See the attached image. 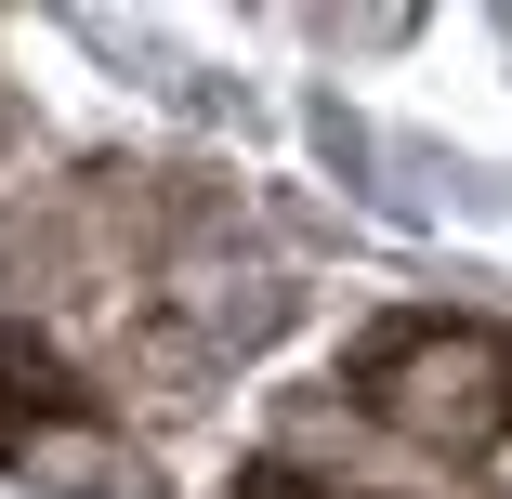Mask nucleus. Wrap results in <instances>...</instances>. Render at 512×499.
Listing matches in <instances>:
<instances>
[{
    "instance_id": "obj_2",
    "label": "nucleus",
    "mask_w": 512,
    "mask_h": 499,
    "mask_svg": "<svg viewBox=\"0 0 512 499\" xmlns=\"http://www.w3.org/2000/svg\"><path fill=\"white\" fill-rule=\"evenodd\" d=\"M237 499H355V486H302V473H250Z\"/></svg>"
},
{
    "instance_id": "obj_1",
    "label": "nucleus",
    "mask_w": 512,
    "mask_h": 499,
    "mask_svg": "<svg viewBox=\"0 0 512 499\" xmlns=\"http://www.w3.org/2000/svg\"><path fill=\"white\" fill-rule=\"evenodd\" d=\"M355 394L407 434V447H447V460H486L512 434V342L499 329H460V316H407L355 355Z\"/></svg>"
}]
</instances>
